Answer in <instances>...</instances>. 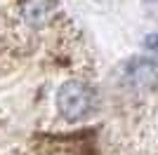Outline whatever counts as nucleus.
<instances>
[{"label":"nucleus","mask_w":158,"mask_h":155,"mask_svg":"<svg viewBox=\"0 0 158 155\" xmlns=\"http://www.w3.org/2000/svg\"><path fill=\"white\" fill-rule=\"evenodd\" d=\"M57 108L59 115L69 122H80L94 113L97 108V92L83 80H69L57 92Z\"/></svg>","instance_id":"obj_1"},{"label":"nucleus","mask_w":158,"mask_h":155,"mask_svg":"<svg viewBox=\"0 0 158 155\" xmlns=\"http://www.w3.org/2000/svg\"><path fill=\"white\" fill-rule=\"evenodd\" d=\"M54 10H57V0H21V7H19L24 24L33 26V28L45 26L52 19Z\"/></svg>","instance_id":"obj_2"},{"label":"nucleus","mask_w":158,"mask_h":155,"mask_svg":"<svg viewBox=\"0 0 158 155\" xmlns=\"http://www.w3.org/2000/svg\"><path fill=\"white\" fill-rule=\"evenodd\" d=\"M125 78L130 82V87L151 89L153 80H156V66H153L151 59H132L130 64L125 66Z\"/></svg>","instance_id":"obj_3"}]
</instances>
